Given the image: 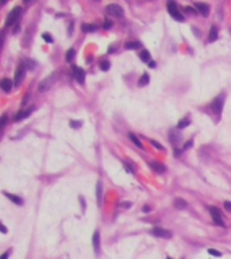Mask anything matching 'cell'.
Masks as SVG:
<instances>
[{
	"label": "cell",
	"mask_w": 231,
	"mask_h": 259,
	"mask_svg": "<svg viewBox=\"0 0 231 259\" xmlns=\"http://www.w3.org/2000/svg\"><path fill=\"white\" fill-rule=\"evenodd\" d=\"M166 7H168L169 13L173 16V19H176L177 22H182V20H184V15H182V13L178 11V7H177V3L176 1H168Z\"/></svg>",
	"instance_id": "obj_1"
},
{
	"label": "cell",
	"mask_w": 231,
	"mask_h": 259,
	"mask_svg": "<svg viewBox=\"0 0 231 259\" xmlns=\"http://www.w3.org/2000/svg\"><path fill=\"white\" fill-rule=\"evenodd\" d=\"M223 103H224V94H219L218 97H215L214 101L211 103L212 112L216 113V115H220L223 109Z\"/></svg>",
	"instance_id": "obj_2"
},
{
	"label": "cell",
	"mask_w": 231,
	"mask_h": 259,
	"mask_svg": "<svg viewBox=\"0 0 231 259\" xmlns=\"http://www.w3.org/2000/svg\"><path fill=\"white\" fill-rule=\"evenodd\" d=\"M106 11L108 15L111 16H116V18H122L123 13H124V11H123V8L120 7L119 4H115V3H112V4H108L106 7Z\"/></svg>",
	"instance_id": "obj_3"
},
{
	"label": "cell",
	"mask_w": 231,
	"mask_h": 259,
	"mask_svg": "<svg viewBox=\"0 0 231 259\" xmlns=\"http://www.w3.org/2000/svg\"><path fill=\"white\" fill-rule=\"evenodd\" d=\"M209 215H211L212 220L218 224L219 227H224V221L222 217V212L219 210V208L216 207H209Z\"/></svg>",
	"instance_id": "obj_4"
},
{
	"label": "cell",
	"mask_w": 231,
	"mask_h": 259,
	"mask_svg": "<svg viewBox=\"0 0 231 259\" xmlns=\"http://www.w3.org/2000/svg\"><path fill=\"white\" fill-rule=\"evenodd\" d=\"M20 13H22V8H20V7H15L14 10H12L11 12L8 13V16H7V19H6V26H12V24H14L15 22L18 20V18L20 16Z\"/></svg>",
	"instance_id": "obj_5"
},
{
	"label": "cell",
	"mask_w": 231,
	"mask_h": 259,
	"mask_svg": "<svg viewBox=\"0 0 231 259\" xmlns=\"http://www.w3.org/2000/svg\"><path fill=\"white\" fill-rule=\"evenodd\" d=\"M25 72H26V65H25V62H22V64L18 66L16 72H15V81H14L15 85H19V84L23 81V78H25Z\"/></svg>",
	"instance_id": "obj_6"
},
{
	"label": "cell",
	"mask_w": 231,
	"mask_h": 259,
	"mask_svg": "<svg viewBox=\"0 0 231 259\" xmlns=\"http://www.w3.org/2000/svg\"><path fill=\"white\" fill-rule=\"evenodd\" d=\"M152 234L157 237H165V239L172 237V232L168 231V229H164L162 227H154V228L152 229Z\"/></svg>",
	"instance_id": "obj_7"
},
{
	"label": "cell",
	"mask_w": 231,
	"mask_h": 259,
	"mask_svg": "<svg viewBox=\"0 0 231 259\" xmlns=\"http://www.w3.org/2000/svg\"><path fill=\"white\" fill-rule=\"evenodd\" d=\"M54 80H56V74L53 73V74H50L49 77L46 78V80H44L41 84H39V91L41 92H45V91H47V89L50 88V86L53 85V82H54Z\"/></svg>",
	"instance_id": "obj_8"
},
{
	"label": "cell",
	"mask_w": 231,
	"mask_h": 259,
	"mask_svg": "<svg viewBox=\"0 0 231 259\" xmlns=\"http://www.w3.org/2000/svg\"><path fill=\"white\" fill-rule=\"evenodd\" d=\"M72 69H73V74H74V78H76L77 81H79L80 84H84L85 81V72L81 69V67L79 66H72Z\"/></svg>",
	"instance_id": "obj_9"
},
{
	"label": "cell",
	"mask_w": 231,
	"mask_h": 259,
	"mask_svg": "<svg viewBox=\"0 0 231 259\" xmlns=\"http://www.w3.org/2000/svg\"><path fill=\"white\" fill-rule=\"evenodd\" d=\"M195 8L199 13H201L203 16L209 15V5L206 3H195Z\"/></svg>",
	"instance_id": "obj_10"
},
{
	"label": "cell",
	"mask_w": 231,
	"mask_h": 259,
	"mask_svg": "<svg viewBox=\"0 0 231 259\" xmlns=\"http://www.w3.org/2000/svg\"><path fill=\"white\" fill-rule=\"evenodd\" d=\"M149 166L152 167L155 173H158V174H162V173L166 170V167L164 166L161 162H157V161H150L149 162Z\"/></svg>",
	"instance_id": "obj_11"
},
{
	"label": "cell",
	"mask_w": 231,
	"mask_h": 259,
	"mask_svg": "<svg viewBox=\"0 0 231 259\" xmlns=\"http://www.w3.org/2000/svg\"><path fill=\"white\" fill-rule=\"evenodd\" d=\"M92 243H93V250H95V252L99 254V250H100V234H99V231H96L95 234H93Z\"/></svg>",
	"instance_id": "obj_12"
},
{
	"label": "cell",
	"mask_w": 231,
	"mask_h": 259,
	"mask_svg": "<svg viewBox=\"0 0 231 259\" xmlns=\"http://www.w3.org/2000/svg\"><path fill=\"white\" fill-rule=\"evenodd\" d=\"M0 86H2V89H3L4 92H10L12 89V86H14V82H12L10 78H3L2 82H0Z\"/></svg>",
	"instance_id": "obj_13"
},
{
	"label": "cell",
	"mask_w": 231,
	"mask_h": 259,
	"mask_svg": "<svg viewBox=\"0 0 231 259\" xmlns=\"http://www.w3.org/2000/svg\"><path fill=\"white\" fill-rule=\"evenodd\" d=\"M33 111H34V107L28 108L27 111H20V112L15 116V121H19V120H22V119H26L27 116H30V113L33 112Z\"/></svg>",
	"instance_id": "obj_14"
},
{
	"label": "cell",
	"mask_w": 231,
	"mask_h": 259,
	"mask_svg": "<svg viewBox=\"0 0 231 259\" xmlns=\"http://www.w3.org/2000/svg\"><path fill=\"white\" fill-rule=\"evenodd\" d=\"M169 139H170V143L172 144H177V143L180 142V134H178V131H176V130H172L170 132H169Z\"/></svg>",
	"instance_id": "obj_15"
},
{
	"label": "cell",
	"mask_w": 231,
	"mask_h": 259,
	"mask_svg": "<svg viewBox=\"0 0 231 259\" xmlns=\"http://www.w3.org/2000/svg\"><path fill=\"white\" fill-rule=\"evenodd\" d=\"M4 194H6L7 198H10L12 202H15L16 205H22V204H23V200L20 198V197L15 196V194H11V193H7V192H4Z\"/></svg>",
	"instance_id": "obj_16"
},
{
	"label": "cell",
	"mask_w": 231,
	"mask_h": 259,
	"mask_svg": "<svg viewBox=\"0 0 231 259\" xmlns=\"http://www.w3.org/2000/svg\"><path fill=\"white\" fill-rule=\"evenodd\" d=\"M216 39H218V30L215 26H212L211 30H209V34H208V40L209 42H214Z\"/></svg>",
	"instance_id": "obj_17"
},
{
	"label": "cell",
	"mask_w": 231,
	"mask_h": 259,
	"mask_svg": "<svg viewBox=\"0 0 231 259\" xmlns=\"http://www.w3.org/2000/svg\"><path fill=\"white\" fill-rule=\"evenodd\" d=\"M81 30L84 32H92V31H96L98 30V26H95V24H81Z\"/></svg>",
	"instance_id": "obj_18"
},
{
	"label": "cell",
	"mask_w": 231,
	"mask_h": 259,
	"mask_svg": "<svg viewBox=\"0 0 231 259\" xmlns=\"http://www.w3.org/2000/svg\"><path fill=\"white\" fill-rule=\"evenodd\" d=\"M128 138H130V139H131V142H133L134 144L136 146V147H139V148H142V147H143V146H142V142L138 139V138L135 136V134H133V132H128Z\"/></svg>",
	"instance_id": "obj_19"
},
{
	"label": "cell",
	"mask_w": 231,
	"mask_h": 259,
	"mask_svg": "<svg viewBox=\"0 0 231 259\" xmlns=\"http://www.w3.org/2000/svg\"><path fill=\"white\" fill-rule=\"evenodd\" d=\"M174 207L177 208V209H184V208H187V201L182 198H176L174 200Z\"/></svg>",
	"instance_id": "obj_20"
},
{
	"label": "cell",
	"mask_w": 231,
	"mask_h": 259,
	"mask_svg": "<svg viewBox=\"0 0 231 259\" xmlns=\"http://www.w3.org/2000/svg\"><path fill=\"white\" fill-rule=\"evenodd\" d=\"M139 47H141V42H138V40L126 43V49H128V50H136V49H139Z\"/></svg>",
	"instance_id": "obj_21"
},
{
	"label": "cell",
	"mask_w": 231,
	"mask_h": 259,
	"mask_svg": "<svg viewBox=\"0 0 231 259\" xmlns=\"http://www.w3.org/2000/svg\"><path fill=\"white\" fill-rule=\"evenodd\" d=\"M147 84H149V74H147V73H145V74H142L141 78H139L138 85L139 86H145V85H147Z\"/></svg>",
	"instance_id": "obj_22"
},
{
	"label": "cell",
	"mask_w": 231,
	"mask_h": 259,
	"mask_svg": "<svg viewBox=\"0 0 231 259\" xmlns=\"http://www.w3.org/2000/svg\"><path fill=\"white\" fill-rule=\"evenodd\" d=\"M139 58L143 62H150V53L147 50H142L141 54H139Z\"/></svg>",
	"instance_id": "obj_23"
},
{
	"label": "cell",
	"mask_w": 231,
	"mask_h": 259,
	"mask_svg": "<svg viewBox=\"0 0 231 259\" xmlns=\"http://www.w3.org/2000/svg\"><path fill=\"white\" fill-rule=\"evenodd\" d=\"M74 53H76V51H74V49H69V50L66 51V55H65V59H66V61H68V62H72V61H73Z\"/></svg>",
	"instance_id": "obj_24"
},
{
	"label": "cell",
	"mask_w": 231,
	"mask_h": 259,
	"mask_svg": "<svg viewBox=\"0 0 231 259\" xmlns=\"http://www.w3.org/2000/svg\"><path fill=\"white\" fill-rule=\"evenodd\" d=\"M96 197H98V202H101V182H98L96 185Z\"/></svg>",
	"instance_id": "obj_25"
},
{
	"label": "cell",
	"mask_w": 231,
	"mask_h": 259,
	"mask_svg": "<svg viewBox=\"0 0 231 259\" xmlns=\"http://www.w3.org/2000/svg\"><path fill=\"white\" fill-rule=\"evenodd\" d=\"M189 124H190L189 119H185V120H181L178 124H177V128H178V130H182V128H185V127H188Z\"/></svg>",
	"instance_id": "obj_26"
},
{
	"label": "cell",
	"mask_w": 231,
	"mask_h": 259,
	"mask_svg": "<svg viewBox=\"0 0 231 259\" xmlns=\"http://www.w3.org/2000/svg\"><path fill=\"white\" fill-rule=\"evenodd\" d=\"M150 144H153L155 148H158V150H164V146H162V144H160V143H158L157 140H153V139H152V140H150Z\"/></svg>",
	"instance_id": "obj_27"
},
{
	"label": "cell",
	"mask_w": 231,
	"mask_h": 259,
	"mask_svg": "<svg viewBox=\"0 0 231 259\" xmlns=\"http://www.w3.org/2000/svg\"><path fill=\"white\" fill-rule=\"evenodd\" d=\"M100 69L104 70V72H106V70H108L110 69V62L108 61H103V62H101V65H100Z\"/></svg>",
	"instance_id": "obj_28"
},
{
	"label": "cell",
	"mask_w": 231,
	"mask_h": 259,
	"mask_svg": "<svg viewBox=\"0 0 231 259\" xmlns=\"http://www.w3.org/2000/svg\"><path fill=\"white\" fill-rule=\"evenodd\" d=\"M69 124H70V127H73V128H80L82 123H81V121H74V120H72Z\"/></svg>",
	"instance_id": "obj_29"
},
{
	"label": "cell",
	"mask_w": 231,
	"mask_h": 259,
	"mask_svg": "<svg viewBox=\"0 0 231 259\" xmlns=\"http://www.w3.org/2000/svg\"><path fill=\"white\" fill-rule=\"evenodd\" d=\"M208 252L211 254V255H214V256H222V252L220 251H218V250H208Z\"/></svg>",
	"instance_id": "obj_30"
},
{
	"label": "cell",
	"mask_w": 231,
	"mask_h": 259,
	"mask_svg": "<svg viewBox=\"0 0 231 259\" xmlns=\"http://www.w3.org/2000/svg\"><path fill=\"white\" fill-rule=\"evenodd\" d=\"M42 38H44V39H45V40H46V42H47V43H52V42H53V39H52V37H50V35H49V34H44V35H42Z\"/></svg>",
	"instance_id": "obj_31"
},
{
	"label": "cell",
	"mask_w": 231,
	"mask_h": 259,
	"mask_svg": "<svg viewBox=\"0 0 231 259\" xmlns=\"http://www.w3.org/2000/svg\"><path fill=\"white\" fill-rule=\"evenodd\" d=\"M111 26H112V22H111V20H108V19H107V20H104V26H103V27H104L106 30L110 28Z\"/></svg>",
	"instance_id": "obj_32"
},
{
	"label": "cell",
	"mask_w": 231,
	"mask_h": 259,
	"mask_svg": "<svg viewBox=\"0 0 231 259\" xmlns=\"http://www.w3.org/2000/svg\"><path fill=\"white\" fill-rule=\"evenodd\" d=\"M6 123H7V115H3L2 116V128L6 126Z\"/></svg>",
	"instance_id": "obj_33"
},
{
	"label": "cell",
	"mask_w": 231,
	"mask_h": 259,
	"mask_svg": "<svg viewBox=\"0 0 231 259\" xmlns=\"http://www.w3.org/2000/svg\"><path fill=\"white\" fill-rule=\"evenodd\" d=\"M224 208L231 212V201H224Z\"/></svg>",
	"instance_id": "obj_34"
},
{
	"label": "cell",
	"mask_w": 231,
	"mask_h": 259,
	"mask_svg": "<svg viewBox=\"0 0 231 259\" xmlns=\"http://www.w3.org/2000/svg\"><path fill=\"white\" fill-rule=\"evenodd\" d=\"M190 144H192V140H188V142H187V143H185V144H184V147H182V151H185V150H187V148L189 147Z\"/></svg>",
	"instance_id": "obj_35"
},
{
	"label": "cell",
	"mask_w": 231,
	"mask_h": 259,
	"mask_svg": "<svg viewBox=\"0 0 231 259\" xmlns=\"http://www.w3.org/2000/svg\"><path fill=\"white\" fill-rule=\"evenodd\" d=\"M185 10H187V12H189V13H196L197 11H195L193 8H190V7H185Z\"/></svg>",
	"instance_id": "obj_36"
},
{
	"label": "cell",
	"mask_w": 231,
	"mask_h": 259,
	"mask_svg": "<svg viewBox=\"0 0 231 259\" xmlns=\"http://www.w3.org/2000/svg\"><path fill=\"white\" fill-rule=\"evenodd\" d=\"M142 210H143L145 213H147V212H150V210H152V208H150V207H143V208H142Z\"/></svg>",
	"instance_id": "obj_37"
},
{
	"label": "cell",
	"mask_w": 231,
	"mask_h": 259,
	"mask_svg": "<svg viewBox=\"0 0 231 259\" xmlns=\"http://www.w3.org/2000/svg\"><path fill=\"white\" fill-rule=\"evenodd\" d=\"M7 258H8V252H4L3 255L0 256V259H7Z\"/></svg>",
	"instance_id": "obj_38"
},
{
	"label": "cell",
	"mask_w": 231,
	"mask_h": 259,
	"mask_svg": "<svg viewBox=\"0 0 231 259\" xmlns=\"http://www.w3.org/2000/svg\"><path fill=\"white\" fill-rule=\"evenodd\" d=\"M149 67H155V61H150L149 62Z\"/></svg>",
	"instance_id": "obj_39"
},
{
	"label": "cell",
	"mask_w": 231,
	"mask_h": 259,
	"mask_svg": "<svg viewBox=\"0 0 231 259\" xmlns=\"http://www.w3.org/2000/svg\"><path fill=\"white\" fill-rule=\"evenodd\" d=\"M80 201H81V205H82V210H84V208H85V205H84V198H82V197H80Z\"/></svg>",
	"instance_id": "obj_40"
},
{
	"label": "cell",
	"mask_w": 231,
	"mask_h": 259,
	"mask_svg": "<svg viewBox=\"0 0 231 259\" xmlns=\"http://www.w3.org/2000/svg\"><path fill=\"white\" fill-rule=\"evenodd\" d=\"M2 232H3V234H6V232H7V229H6V227H4V225H2Z\"/></svg>",
	"instance_id": "obj_41"
},
{
	"label": "cell",
	"mask_w": 231,
	"mask_h": 259,
	"mask_svg": "<svg viewBox=\"0 0 231 259\" xmlns=\"http://www.w3.org/2000/svg\"><path fill=\"white\" fill-rule=\"evenodd\" d=\"M168 259H172V258H168Z\"/></svg>",
	"instance_id": "obj_42"
}]
</instances>
